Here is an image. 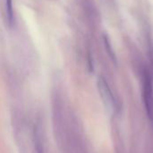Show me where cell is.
I'll return each mask as SVG.
<instances>
[{
    "instance_id": "cell-1",
    "label": "cell",
    "mask_w": 153,
    "mask_h": 153,
    "mask_svg": "<svg viewBox=\"0 0 153 153\" xmlns=\"http://www.w3.org/2000/svg\"><path fill=\"white\" fill-rule=\"evenodd\" d=\"M97 87H98L100 96L101 97V100H102L106 109L110 114H112L115 111L116 101H115V97L113 96V93H112L108 82L106 81V79L104 78L100 77L97 81Z\"/></svg>"
},
{
    "instance_id": "cell-5",
    "label": "cell",
    "mask_w": 153,
    "mask_h": 153,
    "mask_svg": "<svg viewBox=\"0 0 153 153\" xmlns=\"http://www.w3.org/2000/svg\"><path fill=\"white\" fill-rule=\"evenodd\" d=\"M104 42H105V45H106V47H107V50H108V52L109 53L110 58L114 60L115 63H117V57H116V54L114 53V51H113V50H112V48H111V45H110V43H109V41H108V39L107 37H105Z\"/></svg>"
},
{
    "instance_id": "cell-3",
    "label": "cell",
    "mask_w": 153,
    "mask_h": 153,
    "mask_svg": "<svg viewBox=\"0 0 153 153\" xmlns=\"http://www.w3.org/2000/svg\"><path fill=\"white\" fill-rule=\"evenodd\" d=\"M33 141H34V148L36 153H45L44 137H43V132L40 124H36L34 128Z\"/></svg>"
},
{
    "instance_id": "cell-4",
    "label": "cell",
    "mask_w": 153,
    "mask_h": 153,
    "mask_svg": "<svg viewBox=\"0 0 153 153\" xmlns=\"http://www.w3.org/2000/svg\"><path fill=\"white\" fill-rule=\"evenodd\" d=\"M5 9H6L7 21L11 24L13 20V1L12 0H5Z\"/></svg>"
},
{
    "instance_id": "cell-2",
    "label": "cell",
    "mask_w": 153,
    "mask_h": 153,
    "mask_svg": "<svg viewBox=\"0 0 153 153\" xmlns=\"http://www.w3.org/2000/svg\"><path fill=\"white\" fill-rule=\"evenodd\" d=\"M143 96L145 101V106L148 113L149 117L153 119V96H152V86L149 78H145L143 84Z\"/></svg>"
}]
</instances>
